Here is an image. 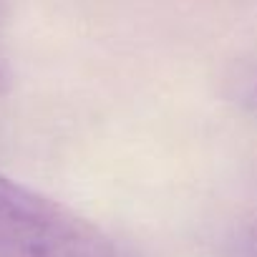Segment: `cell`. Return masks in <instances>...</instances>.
<instances>
[{
    "mask_svg": "<svg viewBox=\"0 0 257 257\" xmlns=\"http://www.w3.org/2000/svg\"><path fill=\"white\" fill-rule=\"evenodd\" d=\"M6 86V68H3V63H0V88Z\"/></svg>",
    "mask_w": 257,
    "mask_h": 257,
    "instance_id": "3",
    "label": "cell"
},
{
    "mask_svg": "<svg viewBox=\"0 0 257 257\" xmlns=\"http://www.w3.org/2000/svg\"><path fill=\"white\" fill-rule=\"evenodd\" d=\"M0 257H118L78 212L0 174Z\"/></svg>",
    "mask_w": 257,
    "mask_h": 257,
    "instance_id": "1",
    "label": "cell"
},
{
    "mask_svg": "<svg viewBox=\"0 0 257 257\" xmlns=\"http://www.w3.org/2000/svg\"><path fill=\"white\" fill-rule=\"evenodd\" d=\"M247 257H257V229L249 234V242H247Z\"/></svg>",
    "mask_w": 257,
    "mask_h": 257,
    "instance_id": "2",
    "label": "cell"
}]
</instances>
